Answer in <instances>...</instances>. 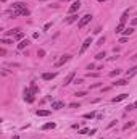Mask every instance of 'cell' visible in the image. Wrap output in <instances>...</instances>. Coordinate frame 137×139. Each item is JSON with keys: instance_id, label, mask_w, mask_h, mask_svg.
<instances>
[{"instance_id": "6da1fadb", "label": "cell", "mask_w": 137, "mask_h": 139, "mask_svg": "<svg viewBox=\"0 0 137 139\" xmlns=\"http://www.w3.org/2000/svg\"><path fill=\"white\" fill-rule=\"evenodd\" d=\"M90 20H92V15H84V16L79 20V23H78V28H79V29H82L85 24H89V23H90Z\"/></svg>"}, {"instance_id": "7a4b0ae2", "label": "cell", "mask_w": 137, "mask_h": 139, "mask_svg": "<svg viewBox=\"0 0 137 139\" xmlns=\"http://www.w3.org/2000/svg\"><path fill=\"white\" fill-rule=\"evenodd\" d=\"M71 58H73V55H68V54L63 55V57H61L60 60H57V62H55V66H57V68H60V66H63L66 62H69Z\"/></svg>"}, {"instance_id": "3957f363", "label": "cell", "mask_w": 137, "mask_h": 139, "mask_svg": "<svg viewBox=\"0 0 137 139\" xmlns=\"http://www.w3.org/2000/svg\"><path fill=\"white\" fill-rule=\"evenodd\" d=\"M24 100L29 102V104H32V102L36 100V97H34V92H32L31 89H24Z\"/></svg>"}, {"instance_id": "277c9868", "label": "cell", "mask_w": 137, "mask_h": 139, "mask_svg": "<svg viewBox=\"0 0 137 139\" xmlns=\"http://www.w3.org/2000/svg\"><path fill=\"white\" fill-rule=\"evenodd\" d=\"M90 44H92V37H87L84 41V42H82V45H81V50H79V55H82L85 52V50H87V49L90 47Z\"/></svg>"}, {"instance_id": "5b68a950", "label": "cell", "mask_w": 137, "mask_h": 139, "mask_svg": "<svg viewBox=\"0 0 137 139\" xmlns=\"http://www.w3.org/2000/svg\"><path fill=\"white\" fill-rule=\"evenodd\" d=\"M79 8H81V2H79V0H76V2H73V5L68 8V13H69V15H74Z\"/></svg>"}, {"instance_id": "8992f818", "label": "cell", "mask_w": 137, "mask_h": 139, "mask_svg": "<svg viewBox=\"0 0 137 139\" xmlns=\"http://www.w3.org/2000/svg\"><path fill=\"white\" fill-rule=\"evenodd\" d=\"M76 78V71H71L66 78H65V81H63V86H69L71 83H73V79Z\"/></svg>"}, {"instance_id": "52a82bcc", "label": "cell", "mask_w": 137, "mask_h": 139, "mask_svg": "<svg viewBox=\"0 0 137 139\" xmlns=\"http://www.w3.org/2000/svg\"><path fill=\"white\" fill-rule=\"evenodd\" d=\"M11 10H26V3H23V2H15L13 7H11Z\"/></svg>"}, {"instance_id": "ba28073f", "label": "cell", "mask_w": 137, "mask_h": 139, "mask_svg": "<svg viewBox=\"0 0 137 139\" xmlns=\"http://www.w3.org/2000/svg\"><path fill=\"white\" fill-rule=\"evenodd\" d=\"M63 107H65V102H60V100L52 102V108H53V110H61Z\"/></svg>"}, {"instance_id": "9c48e42d", "label": "cell", "mask_w": 137, "mask_h": 139, "mask_svg": "<svg viewBox=\"0 0 137 139\" xmlns=\"http://www.w3.org/2000/svg\"><path fill=\"white\" fill-rule=\"evenodd\" d=\"M127 96H129V94H119V96L113 97V99H111V102H113V104H116V102H121V100H124Z\"/></svg>"}, {"instance_id": "30bf717a", "label": "cell", "mask_w": 137, "mask_h": 139, "mask_svg": "<svg viewBox=\"0 0 137 139\" xmlns=\"http://www.w3.org/2000/svg\"><path fill=\"white\" fill-rule=\"evenodd\" d=\"M55 76H57V73H44V75H42V79H44V81H52Z\"/></svg>"}, {"instance_id": "8fae6325", "label": "cell", "mask_w": 137, "mask_h": 139, "mask_svg": "<svg viewBox=\"0 0 137 139\" xmlns=\"http://www.w3.org/2000/svg\"><path fill=\"white\" fill-rule=\"evenodd\" d=\"M50 110H40V108H39V110H36V115L37 117H48V115H50Z\"/></svg>"}, {"instance_id": "7c38bea8", "label": "cell", "mask_w": 137, "mask_h": 139, "mask_svg": "<svg viewBox=\"0 0 137 139\" xmlns=\"http://www.w3.org/2000/svg\"><path fill=\"white\" fill-rule=\"evenodd\" d=\"M29 44H31V42H29V39H23L21 42L18 44V49H20V50H23V49H26Z\"/></svg>"}, {"instance_id": "4fadbf2b", "label": "cell", "mask_w": 137, "mask_h": 139, "mask_svg": "<svg viewBox=\"0 0 137 139\" xmlns=\"http://www.w3.org/2000/svg\"><path fill=\"white\" fill-rule=\"evenodd\" d=\"M55 126H57V125L53 123V121H50V123H45V125H44V126H42V129H44V131H47V129H53Z\"/></svg>"}, {"instance_id": "5bb4252c", "label": "cell", "mask_w": 137, "mask_h": 139, "mask_svg": "<svg viewBox=\"0 0 137 139\" xmlns=\"http://www.w3.org/2000/svg\"><path fill=\"white\" fill-rule=\"evenodd\" d=\"M136 73H137V65H136V66H132L131 70H127V78H131V76H134Z\"/></svg>"}, {"instance_id": "9a60e30c", "label": "cell", "mask_w": 137, "mask_h": 139, "mask_svg": "<svg viewBox=\"0 0 137 139\" xmlns=\"http://www.w3.org/2000/svg\"><path fill=\"white\" fill-rule=\"evenodd\" d=\"M127 16H129V11H124L121 15V18H119V23H124L126 24V21H127Z\"/></svg>"}, {"instance_id": "2e32d148", "label": "cell", "mask_w": 137, "mask_h": 139, "mask_svg": "<svg viewBox=\"0 0 137 139\" xmlns=\"http://www.w3.org/2000/svg\"><path fill=\"white\" fill-rule=\"evenodd\" d=\"M132 32H134V28H127V29H124V31H123V34H124L126 37H129Z\"/></svg>"}, {"instance_id": "e0dca14e", "label": "cell", "mask_w": 137, "mask_h": 139, "mask_svg": "<svg viewBox=\"0 0 137 139\" xmlns=\"http://www.w3.org/2000/svg\"><path fill=\"white\" fill-rule=\"evenodd\" d=\"M115 86H126L127 84V79H118L116 83H113Z\"/></svg>"}, {"instance_id": "ac0fdd59", "label": "cell", "mask_w": 137, "mask_h": 139, "mask_svg": "<svg viewBox=\"0 0 137 139\" xmlns=\"http://www.w3.org/2000/svg\"><path fill=\"white\" fill-rule=\"evenodd\" d=\"M124 31V23H119L118 26H116V34H119V32Z\"/></svg>"}, {"instance_id": "d6986e66", "label": "cell", "mask_w": 137, "mask_h": 139, "mask_svg": "<svg viewBox=\"0 0 137 139\" xmlns=\"http://www.w3.org/2000/svg\"><path fill=\"white\" fill-rule=\"evenodd\" d=\"M119 73H121V70L116 68V70H113V71H110V75H108V76H110V78H115V76H118Z\"/></svg>"}, {"instance_id": "ffe728a7", "label": "cell", "mask_w": 137, "mask_h": 139, "mask_svg": "<svg viewBox=\"0 0 137 139\" xmlns=\"http://www.w3.org/2000/svg\"><path fill=\"white\" fill-rule=\"evenodd\" d=\"M0 42H2V44H7V45H11V44H13V41H11V39H7V37H2V39H0Z\"/></svg>"}, {"instance_id": "44dd1931", "label": "cell", "mask_w": 137, "mask_h": 139, "mask_svg": "<svg viewBox=\"0 0 137 139\" xmlns=\"http://www.w3.org/2000/svg\"><path fill=\"white\" fill-rule=\"evenodd\" d=\"M37 57H39V58H44V57H45V50H44V49H39V50H37Z\"/></svg>"}, {"instance_id": "7402d4cb", "label": "cell", "mask_w": 137, "mask_h": 139, "mask_svg": "<svg viewBox=\"0 0 137 139\" xmlns=\"http://www.w3.org/2000/svg\"><path fill=\"white\" fill-rule=\"evenodd\" d=\"M95 117V112H90V113H84V118L85 120H92Z\"/></svg>"}, {"instance_id": "603a6c76", "label": "cell", "mask_w": 137, "mask_h": 139, "mask_svg": "<svg viewBox=\"0 0 137 139\" xmlns=\"http://www.w3.org/2000/svg\"><path fill=\"white\" fill-rule=\"evenodd\" d=\"M78 18H79V16H78V15H71V16H69V18H68V20H66V21H68V23H74V21H76V20H78Z\"/></svg>"}, {"instance_id": "cb8c5ba5", "label": "cell", "mask_w": 137, "mask_h": 139, "mask_svg": "<svg viewBox=\"0 0 137 139\" xmlns=\"http://www.w3.org/2000/svg\"><path fill=\"white\" fill-rule=\"evenodd\" d=\"M105 57H106L105 52H100V54H97V57H95V58H97V60H103Z\"/></svg>"}, {"instance_id": "d4e9b609", "label": "cell", "mask_w": 137, "mask_h": 139, "mask_svg": "<svg viewBox=\"0 0 137 139\" xmlns=\"http://www.w3.org/2000/svg\"><path fill=\"white\" fill-rule=\"evenodd\" d=\"M74 96H76V97H85V96H87V92H85V91H79V92H76Z\"/></svg>"}, {"instance_id": "484cf974", "label": "cell", "mask_w": 137, "mask_h": 139, "mask_svg": "<svg viewBox=\"0 0 137 139\" xmlns=\"http://www.w3.org/2000/svg\"><path fill=\"white\" fill-rule=\"evenodd\" d=\"M15 37H16V39H20V41H23V39H24V32L20 31V32H18V34L15 36Z\"/></svg>"}, {"instance_id": "4316f807", "label": "cell", "mask_w": 137, "mask_h": 139, "mask_svg": "<svg viewBox=\"0 0 137 139\" xmlns=\"http://www.w3.org/2000/svg\"><path fill=\"white\" fill-rule=\"evenodd\" d=\"M132 126H134V121H129V123H126L123 126V129H129V128H132Z\"/></svg>"}, {"instance_id": "83f0119b", "label": "cell", "mask_w": 137, "mask_h": 139, "mask_svg": "<svg viewBox=\"0 0 137 139\" xmlns=\"http://www.w3.org/2000/svg\"><path fill=\"white\" fill-rule=\"evenodd\" d=\"M29 15H31V11L27 10V8H26V10H23V11H21V16H29Z\"/></svg>"}, {"instance_id": "f1b7e54d", "label": "cell", "mask_w": 137, "mask_h": 139, "mask_svg": "<svg viewBox=\"0 0 137 139\" xmlns=\"http://www.w3.org/2000/svg\"><path fill=\"white\" fill-rule=\"evenodd\" d=\"M127 41H129V37H126V36H124V37H121V39H119V44H126Z\"/></svg>"}, {"instance_id": "f546056e", "label": "cell", "mask_w": 137, "mask_h": 139, "mask_svg": "<svg viewBox=\"0 0 137 139\" xmlns=\"http://www.w3.org/2000/svg\"><path fill=\"white\" fill-rule=\"evenodd\" d=\"M134 108H136V107H134V104H131V105H127V107H126V112H131V110H134Z\"/></svg>"}, {"instance_id": "4dcf8cb0", "label": "cell", "mask_w": 137, "mask_h": 139, "mask_svg": "<svg viewBox=\"0 0 137 139\" xmlns=\"http://www.w3.org/2000/svg\"><path fill=\"white\" fill-rule=\"evenodd\" d=\"M85 76H87V78H97L98 75H97V73H87Z\"/></svg>"}, {"instance_id": "1f68e13d", "label": "cell", "mask_w": 137, "mask_h": 139, "mask_svg": "<svg viewBox=\"0 0 137 139\" xmlns=\"http://www.w3.org/2000/svg\"><path fill=\"white\" fill-rule=\"evenodd\" d=\"M69 107H71V108H79V104H76V102H73V104H69Z\"/></svg>"}, {"instance_id": "d6a6232c", "label": "cell", "mask_w": 137, "mask_h": 139, "mask_svg": "<svg viewBox=\"0 0 137 139\" xmlns=\"http://www.w3.org/2000/svg\"><path fill=\"white\" fill-rule=\"evenodd\" d=\"M102 86V83H95V84H92L90 86V89H95V87H100Z\"/></svg>"}, {"instance_id": "836d02e7", "label": "cell", "mask_w": 137, "mask_h": 139, "mask_svg": "<svg viewBox=\"0 0 137 139\" xmlns=\"http://www.w3.org/2000/svg\"><path fill=\"white\" fill-rule=\"evenodd\" d=\"M105 42V36H103V37H100L98 39V42H97V45H102V44Z\"/></svg>"}, {"instance_id": "e575fe53", "label": "cell", "mask_w": 137, "mask_h": 139, "mask_svg": "<svg viewBox=\"0 0 137 139\" xmlns=\"http://www.w3.org/2000/svg\"><path fill=\"white\" fill-rule=\"evenodd\" d=\"M87 133H89V129H87V128H82L79 131V134H87Z\"/></svg>"}, {"instance_id": "d590c367", "label": "cell", "mask_w": 137, "mask_h": 139, "mask_svg": "<svg viewBox=\"0 0 137 139\" xmlns=\"http://www.w3.org/2000/svg\"><path fill=\"white\" fill-rule=\"evenodd\" d=\"M115 125H116V120H113V121H110V123H108V128H113Z\"/></svg>"}, {"instance_id": "8d00e7d4", "label": "cell", "mask_w": 137, "mask_h": 139, "mask_svg": "<svg viewBox=\"0 0 137 139\" xmlns=\"http://www.w3.org/2000/svg\"><path fill=\"white\" fill-rule=\"evenodd\" d=\"M82 83H84V79H81V78H79V79H76V81H74V84H82Z\"/></svg>"}, {"instance_id": "74e56055", "label": "cell", "mask_w": 137, "mask_h": 139, "mask_svg": "<svg viewBox=\"0 0 137 139\" xmlns=\"http://www.w3.org/2000/svg\"><path fill=\"white\" fill-rule=\"evenodd\" d=\"M5 54H7V50H5V49H3V47H2V49H0V55L3 57V55H5Z\"/></svg>"}, {"instance_id": "f35d334b", "label": "cell", "mask_w": 137, "mask_h": 139, "mask_svg": "<svg viewBox=\"0 0 137 139\" xmlns=\"http://www.w3.org/2000/svg\"><path fill=\"white\" fill-rule=\"evenodd\" d=\"M95 68V65L94 63H90V65H87V70H94Z\"/></svg>"}, {"instance_id": "ab89813d", "label": "cell", "mask_w": 137, "mask_h": 139, "mask_svg": "<svg viewBox=\"0 0 137 139\" xmlns=\"http://www.w3.org/2000/svg\"><path fill=\"white\" fill-rule=\"evenodd\" d=\"M131 24H132V26H136V24H137V18H134V20H132Z\"/></svg>"}, {"instance_id": "60d3db41", "label": "cell", "mask_w": 137, "mask_h": 139, "mask_svg": "<svg viewBox=\"0 0 137 139\" xmlns=\"http://www.w3.org/2000/svg\"><path fill=\"white\" fill-rule=\"evenodd\" d=\"M11 139H20V136H18V134H15V136H13Z\"/></svg>"}, {"instance_id": "b9f144b4", "label": "cell", "mask_w": 137, "mask_h": 139, "mask_svg": "<svg viewBox=\"0 0 137 139\" xmlns=\"http://www.w3.org/2000/svg\"><path fill=\"white\" fill-rule=\"evenodd\" d=\"M134 107H136V108H137V102H134Z\"/></svg>"}, {"instance_id": "7bdbcfd3", "label": "cell", "mask_w": 137, "mask_h": 139, "mask_svg": "<svg viewBox=\"0 0 137 139\" xmlns=\"http://www.w3.org/2000/svg\"><path fill=\"white\" fill-rule=\"evenodd\" d=\"M98 2H106V0H98Z\"/></svg>"}, {"instance_id": "ee69618b", "label": "cell", "mask_w": 137, "mask_h": 139, "mask_svg": "<svg viewBox=\"0 0 137 139\" xmlns=\"http://www.w3.org/2000/svg\"><path fill=\"white\" fill-rule=\"evenodd\" d=\"M2 2H7V0H2Z\"/></svg>"}]
</instances>
